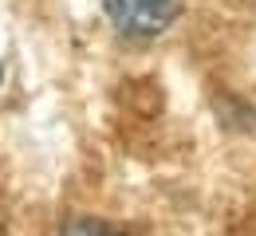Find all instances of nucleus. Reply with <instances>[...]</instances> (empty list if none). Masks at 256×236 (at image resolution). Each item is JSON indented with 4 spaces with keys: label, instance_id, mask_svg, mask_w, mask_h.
I'll use <instances>...</instances> for the list:
<instances>
[{
    "label": "nucleus",
    "instance_id": "nucleus-1",
    "mask_svg": "<svg viewBox=\"0 0 256 236\" xmlns=\"http://www.w3.org/2000/svg\"><path fill=\"white\" fill-rule=\"evenodd\" d=\"M102 8H106V16L114 20L118 32L158 35L182 16L186 0H102Z\"/></svg>",
    "mask_w": 256,
    "mask_h": 236
},
{
    "label": "nucleus",
    "instance_id": "nucleus-2",
    "mask_svg": "<svg viewBox=\"0 0 256 236\" xmlns=\"http://www.w3.org/2000/svg\"><path fill=\"white\" fill-rule=\"evenodd\" d=\"M60 236H130L126 229H118V225H106V221H71Z\"/></svg>",
    "mask_w": 256,
    "mask_h": 236
},
{
    "label": "nucleus",
    "instance_id": "nucleus-3",
    "mask_svg": "<svg viewBox=\"0 0 256 236\" xmlns=\"http://www.w3.org/2000/svg\"><path fill=\"white\" fill-rule=\"evenodd\" d=\"M0 79H4V67H0Z\"/></svg>",
    "mask_w": 256,
    "mask_h": 236
}]
</instances>
